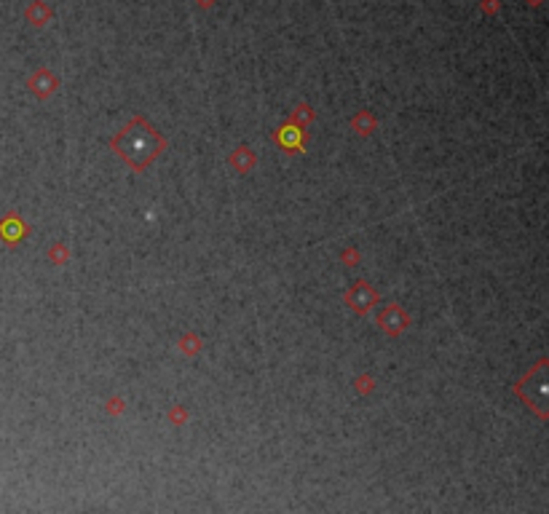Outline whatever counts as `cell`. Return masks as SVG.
Wrapping results in <instances>:
<instances>
[{"label": "cell", "mask_w": 549, "mask_h": 514, "mask_svg": "<svg viewBox=\"0 0 549 514\" xmlns=\"http://www.w3.org/2000/svg\"><path fill=\"white\" fill-rule=\"evenodd\" d=\"M113 153L134 171H145L158 155L167 150V139L153 129V123L142 116H134L116 137L110 139Z\"/></svg>", "instance_id": "1"}, {"label": "cell", "mask_w": 549, "mask_h": 514, "mask_svg": "<svg viewBox=\"0 0 549 514\" xmlns=\"http://www.w3.org/2000/svg\"><path fill=\"white\" fill-rule=\"evenodd\" d=\"M378 300H380V292H378L370 281H354L343 295V303L354 311V313H359V316L370 313Z\"/></svg>", "instance_id": "2"}, {"label": "cell", "mask_w": 549, "mask_h": 514, "mask_svg": "<svg viewBox=\"0 0 549 514\" xmlns=\"http://www.w3.org/2000/svg\"><path fill=\"white\" fill-rule=\"evenodd\" d=\"M378 327H380L386 335L396 338V335H402V332L410 327V313L402 309V306L392 303V306H386V309L378 313Z\"/></svg>", "instance_id": "3"}, {"label": "cell", "mask_w": 549, "mask_h": 514, "mask_svg": "<svg viewBox=\"0 0 549 514\" xmlns=\"http://www.w3.org/2000/svg\"><path fill=\"white\" fill-rule=\"evenodd\" d=\"M306 137H309V132L290 123V120L284 126H279L274 134L276 145L284 148V150H290V153H306Z\"/></svg>", "instance_id": "4"}, {"label": "cell", "mask_w": 549, "mask_h": 514, "mask_svg": "<svg viewBox=\"0 0 549 514\" xmlns=\"http://www.w3.org/2000/svg\"><path fill=\"white\" fill-rule=\"evenodd\" d=\"M27 86H30V91H33L38 100H49L54 91L59 88V78L54 75V70L40 68L38 72H33V75H30Z\"/></svg>", "instance_id": "5"}, {"label": "cell", "mask_w": 549, "mask_h": 514, "mask_svg": "<svg viewBox=\"0 0 549 514\" xmlns=\"http://www.w3.org/2000/svg\"><path fill=\"white\" fill-rule=\"evenodd\" d=\"M27 231H30V228H27L24 220H22L19 215H14V212L6 215V217L0 220V239L6 241L8 247H17L19 241L27 236Z\"/></svg>", "instance_id": "6"}, {"label": "cell", "mask_w": 549, "mask_h": 514, "mask_svg": "<svg viewBox=\"0 0 549 514\" xmlns=\"http://www.w3.org/2000/svg\"><path fill=\"white\" fill-rule=\"evenodd\" d=\"M255 164H258V155H255V150H252L249 145H239V148L231 153V166L239 171V174L252 171L255 169Z\"/></svg>", "instance_id": "7"}, {"label": "cell", "mask_w": 549, "mask_h": 514, "mask_svg": "<svg viewBox=\"0 0 549 514\" xmlns=\"http://www.w3.org/2000/svg\"><path fill=\"white\" fill-rule=\"evenodd\" d=\"M351 129H354L357 134H362V137H370V134L378 129V118L370 113V110H359V113L351 118Z\"/></svg>", "instance_id": "8"}, {"label": "cell", "mask_w": 549, "mask_h": 514, "mask_svg": "<svg viewBox=\"0 0 549 514\" xmlns=\"http://www.w3.org/2000/svg\"><path fill=\"white\" fill-rule=\"evenodd\" d=\"M52 8L46 6V3H33L30 8H27V19H30V24H35V27H46L49 22H52Z\"/></svg>", "instance_id": "9"}, {"label": "cell", "mask_w": 549, "mask_h": 514, "mask_svg": "<svg viewBox=\"0 0 549 514\" xmlns=\"http://www.w3.org/2000/svg\"><path fill=\"white\" fill-rule=\"evenodd\" d=\"M316 118V110L311 107L309 102H300L295 110H292V116H290V123H295V126H300V129H309L311 126V120Z\"/></svg>", "instance_id": "10"}, {"label": "cell", "mask_w": 549, "mask_h": 514, "mask_svg": "<svg viewBox=\"0 0 549 514\" xmlns=\"http://www.w3.org/2000/svg\"><path fill=\"white\" fill-rule=\"evenodd\" d=\"M180 351H183V354H188V357H193V354H199V351H201V341H199L196 335H185V338L180 341Z\"/></svg>", "instance_id": "11"}, {"label": "cell", "mask_w": 549, "mask_h": 514, "mask_svg": "<svg viewBox=\"0 0 549 514\" xmlns=\"http://www.w3.org/2000/svg\"><path fill=\"white\" fill-rule=\"evenodd\" d=\"M49 257H52V263H56V265L68 263V247H65V244H54L52 252H49Z\"/></svg>", "instance_id": "12"}, {"label": "cell", "mask_w": 549, "mask_h": 514, "mask_svg": "<svg viewBox=\"0 0 549 514\" xmlns=\"http://www.w3.org/2000/svg\"><path fill=\"white\" fill-rule=\"evenodd\" d=\"M357 391H362V394H370L373 391V380L367 375H362L359 380H357Z\"/></svg>", "instance_id": "13"}, {"label": "cell", "mask_w": 549, "mask_h": 514, "mask_svg": "<svg viewBox=\"0 0 549 514\" xmlns=\"http://www.w3.org/2000/svg\"><path fill=\"white\" fill-rule=\"evenodd\" d=\"M172 421H174V423H183V421H185V412H180V407H174Z\"/></svg>", "instance_id": "14"}]
</instances>
